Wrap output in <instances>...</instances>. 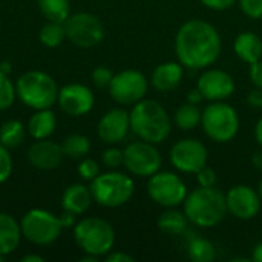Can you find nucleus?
<instances>
[{
    "mask_svg": "<svg viewBox=\"0 0 262 262\" xmlns=\"http://www.w3.org/2000/svg\"><path fill=\"white\" fill-rule=\"evenodd\" d=\"M175 51L183 66L204 69L221 54V37L213 25L204 20H189L177 32Z\"/></svg>",
    "mask_w": 262,
    "mask_h": 262,
    "instance_id": "nucleus-1",
    "label": "nucleus"
},
{
    "mask_svg": "<svg viewBox=\"0 0 262 262\" xmlns=\"http://www.w3.org/2000/svg\"><path fill=\"white\" fill-rule=\"evenodd\" d=\"M184 213L189 223L198 227H213L220 224L227 213L226 196L221 190L213 187H203L192 190L184 200Z\"/></svg>",
    "mask_w": 262,
    "mask_h": 262,
    "instance_id": "nucleus-2",
    "label": "nucleus"
},
{
    "mask_svg": "<svg viewBox=\"0 0 262 262\" xmlns=\"http://www.w3.org/2000/svg\"><path fill=\"white\" fill-rule=\"evenodd\" d=\"M130 129L141 140L158 144L170 134V118L166 109L155 100H140L130 114Z\"/></svg>",
    "mask_w": 262,
    "mask_h": 262,
    "instance_id": "nucleus-3",
    "label": "nucleus"
},
{
    "mask_svg": "<svg viewBox=\"0 0 262 262\" xmlns=\"http://www.w3.org/2000/svg\"><path fill=\"white\" fill-rule=\"evenodd\" d=\"M17 97L31 109H51L58 98L55 80L41 71H28L15 83Z\"/></svg>",
    "mask_w": 262,
    "mask_h": 262,
    "instance_id": "nucleus-4",
    "label": "nucleus"
},
{
    "mask_svg": "<svg viewBox=\"0 0 262 262\" xmlns=\"http://www.w3.org/2000/svg\"><path fill=\"white\" fill-rule=\"evenodd\" d=\"M74 238L86 255L100 258L112 250L115 244V230L107 221L91 216L74 226Z\"/></svg>",
    "mask_w": 262,
    "mask_h": 262,
    "instance_id": "nucleus-5",
    "label": "nucleus"
},
{
    "mask_svg": "<svg viewBox=\"0 0 262 262\" xmlns=\"http://www.w3.org/2000/svg\"><path fill=\"white\" fill-rule=\"evenodd\" d=\"M135 190L134 180L121 172L100 173L91 181V192L94 201L103 207H120L126 204Z\"/></svg>",
    "mask_w": 262,
    "mask_h": 262,
    "instance_id": "nucleus-6",
    "label": "nucleus"
},
{
    "mask_svg": "<svg viewBox=\"0 0 262 262\" xmlns=\"http://www.w3.org/2000/svg\"><path fill=\"white\" fill-rule=\"evenodd\" d=\"M201 124L206 135L216 143H227L233 140L239 130L236 111L223 101H213L203 111Z\"/></svg>",
    "mask_w": 262,
    "mask_h": 262,
    "instance_id": "nucleus-7",
    "label": "nucleus"
},
{
    "mask_svg": "<svg viewBox=\"0 0 262 262\" xmlns=\"http://www.w3.org/2000/svg\"><path fill=\"white\" fill-rule=\"evenodd\" d=\"M23 238L35 246H49L57 241L63 230L60 216L45 209H31L20 221Z\"/></svg>",
    "mask_w": 262,
    "mask_h": 262,
    "instance_id": "nucleus-8",
    "label": "nucleus"
},
{
    "mask_svg": "<svg viewBox=\"0 0 262 262\" xmlns=\"http://www.w3.org/2000/svg\"><path fill=\"white\" fill-rule=\"evenodd\" d=\"M66 38L78 48L97 46L104 38V26L98 17L91 12H77L63 23Z\"/></svg>",
    "mask_w": 262,
    "mask_h": 262,
    "instance_id": "nucleus-9",
    "label": "nucleus"
},
{
    "mask_svg": "<svg viewBox=\"0 0 262 262\" xmlns=\"http://www.w3.org/2000/svg\"><path fill=\"white\" fill-rule=\"evenodd\" d=\"M147 193L157 204L163 207H177L184 203L187 189L184 181L172 172H157L147 183Z\"/></svg>",
    "mask_w": 262,
    "mask_h": 262,
    "instance_id": "nucleus-10",
    "label": "nucleus"
},
{
    "mask_svg": "<svg viewBox=\"0 0 262 262\" xmlns=\"http://www.w3.org/2000/svg\"><path fill=\"white\" fill-rule=\"evenodd\" d=\"M124 166L126 169L137 177H152L160 170L161 155L158 149L147 141L130 143L124 150Z\"/></svg>",
    "mask_w": 262,
    "mask_h": 262,
    "instance_id": "nucleus-11",
    "label": "nucleus"
},
{
    "mask_svg": "<svg viewBox=\"0 0 262 262\" xmlns=\"http://www.w3.org/2000/svg\"><path fill=\"white\" fill-rule=\"evenodd\" d=\"M147 86V78L141 72L127 69L114 75L109 84V94L120 104H135L144 98Z\"/></svg>",
    "mask_w": 262,
    "mask_h": 262,
    "instance_id": "nucleus-12",
    "label": "nucleus"
},
{
    "mask_svg": "<svg viewBox=\"0 0 262 262\" xmlns=\"http://www.w3.org/2000/svg\"><path fill=\"white\" fill-rule=\"evenodd\" d=\"M170 163L184 173H196L207 164V149L195 138H184L170 149Z\"/></svg>",
    "mask_w": 262,
    "mask_h": 262,
    "instance_id": "nucleus-13",
    "label": "nucleus"
},
{
    "mask_svg": "<svg viewBox=\"0 0 262 262\" xmlns=\"http://www.w3.org/2000/svg\"><path fill=\"white\" fill-rule=\"evenodd\" d=\"M94 101H95L94 92L88 86L78 83H71L63 86L58 91V98H57L60 109L71 117L86 115L94 107Z\"/></svg>",
    "mask_w": 262,
    "mask_h": 262,
    "instance_id": "nucleus-14",
    "label": "nucleus"
},
{
    "mask_svg": "<svg viewBox=\"0 0 262 262\" xmlns=\"http://www.w3.org/2000/svg\"><path fill=\"white\" fill-rule=\"evenodd\" d=\"M227 212L239 220H252L261 210V198L249 186H235L226 195Z\"/></svg>",
    "mask_w": 262,
    "mask_h": 262,
    "instance_id": "nucleus-15",
    "label": "nucleus"
},
{
    "mask_svg": "<svg viewBox=\"0 0 262 262\" xmlns=\"http://www.w3.org/2000/svg\"><path fill=\"white\" fill-rule=\"evenodd\" d=\"M198 89L204 100L223 101L235 91V81L230 74L221 69L206 71L198 80Z\"/></svg>",
    "mask_w": 262,
    "mask_h": 262,
    "instance_id": "nucleus-16",
    "label": "nucleus"
},
{
    "mask_svg": "<svg viewBox=\"0 0 262 262\" xmlns=\"http://www.w3.org/2000/svg\"><path fill=\"white\" fill-rule=\"evenodd\" d=\"M129 129V114L124 109H111L101 117L97 127V134L101 141L107 144H117L126 138Z\"/></svg>",
    "mask_w": 262,
    "mask_h": 262,
    "instance_id": "nucleus-17",
    "label": "nucleus"
},
{
    "mask_svg": "<svg viewBox=\"0 0 262 262\" xmlns=\"http://www.w3.org/2000/svg\"><path fill=\"white\" fill-rule=\"evenodd\" d=\"M64 152L61 144L49 141L48 138L35 141L28 149V161L32 167L40 170H54L63 161Z\"/></svg>",
    "mask_w": 262,
    "mask_h": 262,
    "instance_id": "nucleus-18",
    "label": "nucleus"
},
{
    "mask_svg": "<svg viewBox=\"0 0 262 262\" xmlns=\"http://www.w3.org/2000/svg\"><path fill=\"white\" fill-rule=\"evenodd\" d=\"M183 81V68L175 61L158 64L152 72V86L160 92H172Z\"/></svg>",
    "mask_w": 262,
    "mask_h": 262,
    "instance_id": "nucleus-19",
    "label": "nucleus"
},
{
    "mask_svg": "<svg viewBox=\"0 0 262 262\" xmlns=\"http://www.w3.org/2000/svg\"><path fill=\"white\" fill-rule=\"evenodd\" d=\"M92 201H94V196H92L91 187H86L84 184H72L61 195L63 210L71 212L74 215L84 213L91 207Z\"/></svg>",
    "mask_w": 262,
    "mask_h": 262,
    "instance_id": "nucleus-20",
    "label": "nucleus"
},
{
    "mask_svg": "<svg viewBox=\"0 0 262 262\" xmlns=\"http://www.w3.org/2000/svg\"><path fill=\"white\" fill-rule=\"evenodd\" d=\"M20 223H17L11 215L0 212V253L8 256L17 250L21 241Z\"/></svg>",
    "mask_w": 262,
    "mask_h": 262,
    "instance_id": "nucleus-21",
    "label": "nucleus"
},
{
    "mask_svg": "<svg viewBox=\"0 0 262 262\" xmlns=\"http://www.w3.org/2000/svg\"><path fill=\"white\" fill-rule=\"evenodd\" d=\"M233 48L236 55L249 64L262 58V40L253 32H241L235 38Z\"/></svg>",
    "mask_w": 262,
    "mask_h": 262,
    "instance_id": "nucleus-22",
    "label": "nucleus"
},
{
    "mask_svg": "<svg viewBox=\"0 0 262 262\" xmlns=\"http://www.w3.org/2000/svg\"><path fill=\"white\" fill-rule=\"evenodd\" d=\"M57 126L55 114L51 109H40L35 111V114L28 121V132L35 140H45L49 138Z\"/></svg>",
    "mask_w": 262,
    "mask_h": 262,
    "instance_id": "nucleus-23",
    "label": "nucleus"
},
{
    "mask_svg": "<svg viewBox=\"0 0 262 262\" xmlns=\"http://www.w3.org/2000/svg\"><path fill=\"white\" fill-rule=\"evenodd\" d=\"M187 223H189V220H187L186 213H181L178 210H166L158 218L160 230L167 235H173V236L184 233L187 229Z\"/></svg>",
    "mask_w": 262,
    "mask_h": 262,
    "instance_id": "nucleus-24",
    "label": "nucleus"
},
{
    "mask_svg": "<svg viewBox=\"0 0 262 262\" xmlns=\"http://www.w3.org/2000/svg\"><path fill=\"white\" fill-rule=\"evenodd\" d=\"M40 12L49 21L64 23L71 15V3L69 0H37Z\"/></svg>",
    "mask_w": 262,
    "mask_h": 262,
    "instance_id": "nucleus-25",
    "label": "nucleus"
},
{
    "mask_svg": "<svg viewBox=\"0 0 262 262\" xmlns=\"http://www.w3.org/2000/svg\"><path fill=\"white\" fill-rule=\"evenodd\" d=\"M25 126L18 120H8L0 127V144L6 149H17L25 141Z\"/></svg>",
    "mask_w": 262,
    "mask_h": 262,
    "instance_id": "nucleus-26",
    "label": "nucleus"
},
{
    "mask_svg": "<svg viewBox=\"0 0 262 262\" xmlns=\"http://www.w3.org/2000/svg\"><path fill=\"white\" fill-rule=\"evenodd\" d=\"M201 117H203V112H201V109L196 104L186 103V104H183V106H180L177 109L173 121H175V124L180 129L192 130V129H195L201 123Z\"/></svg>",
    "mask_w": 262,
    "mask_h": 262,
    "instance_id": "nucleus-27",
    "label": "nucleus"
},
{
    "mask_svg": "<svg viewBox=\"0 0 262 262\" xmlns=\"http://www.w3.org/2000/svg\"><path fill=\"white\" fill-rule=\"evenodd\" d=\"M61 149L64 152V157H69V158H84L89 150H91V141L88 137L84 135H80V134H72V135H68L63 143H61Z\"/></svg>",
    "mask_w": 262,
    "mask_h": 262,
    "instance_id": "nucleus-28",
    "label": "nucleus"
},
{
    "mask_svg": "<svg viewBox=\"0 0 262 262\" xmlns=\"http://www.w3.org/2000/svg\"><path fill=\"white\" fill-rule=\"evenodd\" d=\"M187 253H189V258L193 262H210L216 256L213 244L210 241H207L204 238H198V236H195L189 241Z\"/></svg>",
    "mask_w": 262,
    "mask_h": 262,
    "instance_id": "nucleus-29",
    "label": "nucleus"
},
{
    "mask_svg": "<svg viewBox=\"0 0 262 262\" xmlns=\"http://www.w3.org/2000/svg\"><path fill=\"white\" fill-rule=\"evenodd\" d=\"M38 38L41 41L43 46L46 48H57L63 43V40L66 38V32H64V26L63 23L58 21H49L46 25L41 26L40 32H38Z\"/></svg>",
    "mask_w": 262,
    "mask_h": 262,
    "instance_id": "nucleus-30",
    "label": "nucleus"
},
{
    "mask_svg": "<svg viewBox=\"0 0 262 262\" xmlns=\"http://www.w3.org/2000/svg\"><path fill=\"white\" fill-rule=\"evenodd\" d=\"M17 97L15 84L8 78V75L0 72V111H5L14 104V100Z\"/></svg>",
    "mask_w": 262,
    "mask_h": 262,
    "instance_id": "nucleus-31",
    "label": "nucleus"
},
{
    "mask_svg": "<svg viewBox=\"0 0 262 262\" xmlns=\"http://www.w3.org/2000/svg\"><path fill=\"white\" fill-rule=\"evenodd\" d=\"M78 175L84 180V181H92L100 175V166L97 164V161L91 160V158H84L78 167H77Z\"/></svg>",
    "mask_w": 262,
    "mask_h": 262,
    "instance_id": "nucleus-32",
    "label": "nucleus"
},
{
    "mask_svg": "<svg viewBox=\"0 0 262 262\" xmlns=\"http://www.w3.org/2000/svg\"><path fill=\"white\" fill-rule=\"evenodd\" d=\"M101 161L109 169H117L124 163V152L117 147H109L103 152Z\"/></svg>",
    "mask_w": 262,
    "mask_h": 262,
    "instance_id": "nucleus-33",
    "label": "nucleus"
},
{
    "mask_svg": "<svg viewBox=\"0 0 262 262\" xmlns=\"http://www.w3.org/2000/svg\"><path fill=\"white\" fill-rule=\"evenodd\" d=\"M12 173V158L9 149L0 144V184L5 183Z\"/></svg>",
    "mask_w": 262,
    "mask_h": 262,
    "instance_id": "nucleus-34",
    "label": "nucleus"
},
{
    "mask_svg": "<svg viewBox=\"0 0 262 262\" xmlns=\"http://www.w3.org/2000/svg\"><path fill=\"white\" fill-rule=\"evenodd\" d=\"M112 78H114V74L106 66H98L92 71V81L97 88H109Z\"/></svg>",
    "mask_w": 262,
    "mask_h": 262,
    "instance_id": "nucleus-35",
    "label": "nucleus"
},
{
    "mask_svg": "<svg viewBox=\"0 0 262 262\" xmlns=\"http://www.w3.org/2000/svg\"><path fill=\"white\" fill-rule=\"evenodd\" d=\"M243 12L250 18H262V0H239Z\"/></svg>",
    "mask_w": 262,
    "mask_h": 262,
    "instance_id": "nucleus-36",
    "label": "nucleus"
},
{
    "mask_svg": "<svg viewBox=\"0 0 262 262\" xmlns=\"http://www.w3.org/2000/svg\"><path fill=\"white\" fill-rule=\"evenodd\" d=\"M196 180H198V184L203 187H213L216 183V173L213 169L204 166L201 170L196 172Z\"/></svg>",
    "mask_w": 262,
    "mask_h": 262,
    "instance_id": "nucleus-37",
    "label": "nucleus"
},
{
    "mask_svg": "<svg viewBox=\"0 0 262 262\" xmlns=\"http://www.w3.org/2000/svg\"><path fill=\"white\" fill-rule=\"evenodd\" d=\"M250 80L255 84V88L262 89V60H258L250 64Z\"/></svg>",
    "mask_w": 262,
    "mask_h": 262,
    "instance_id": "nucleus-38",
    "label": "nucleus"
},
{
    "mask_svg": "<svg viewBox=\"0 0 262 262\" xmlns=\"http://www.w3.org/2000/svg\"><path fill=\"white\" fill-rule=\"evenodd\" d=\"M203 5H206L207 8L210 9H215V11H224V9H229L232 8L236 0H201Z\"/></svg>",
    "mask_w": 262,
    "mask_h": 262,
    "instance_id": "nucleus-39",
    "label": "nucleus"
},
{
    "mask_svg": "<svg viewBox=\"0 0 262 262\" xmlns=\"http://www.w3.org/2000/svg\"><path fill=\"white\" fill-rule=\"evenodd\" d=\"M247 103L256 109H262V89L261 88H255L250 91V94L247 95Z\"/></svg>",
    "mask_w": 262,
    "mask_h": 262,
    "instance_id": "nucleus-40",
    "label": "nucleus"
},
{
    "mask_svg": "<svg viewBox=\"0 0 262 262\" xmlns=\"http://www.w3.org/2000/svg\"><path fill=\"white\" fill-rule=\"evenodd\" d=\"M106 262H134V258L124 252H114L106 256Z\"/></svg>",
    "mask_w": 262,
    "mask_h": 262,
    "instance_id": "nucleus-41",
    "label": "nucleus"
},
{
    "mask_svg": "<svg viewBox=\"0 0 262 262\" xmlns=\"http://www.w3.org/2000/svg\"><path fill=\"white\" fill-rule=\"evenodd\" d=\"M61 224H63V229H71L72 226H75V215L71 213V212H64L61 216Z\"/></svg>",
    "mask_w": 262,
    "mask_h": 262,
    "instance_id": "nucleus-42",
    "label": "nucleus"
},
{
    "mask_svg": "<svg viewBox=\"0 0 262 262\" xmlns=\"http://www.w3.org/2000/svg\"><path fill=\"white\" fill-rule=\"evenodd\" d=\"M187 100H189V103L198 104V103H200L201 100H204V98H203V95H201L200 89L196 88V89H193V91H190V92L187 94Z\"/></svg>",
    "mask_w": 262,
    "mask_h": 262,
    "instance_id": "nucleus-43",
    "label": "nucleus"
},
{
    "mask_svg": "<svg viewBox=\"0 0 262 262\" xmlns=\"http://www.w3.org/2000/svg\"><path fill=\"white\" fill-rule=\"evenodd\" d=\"M255 138H256L258 144L262 146V118H259V121L256 123V127H255Z\"/></svg>",
    "mask_w": 262,
    "mask_h": 262,
    "instance_id": "nucleus-44",
    "label": "nucleus"
},
{
    "mask_svg": "<svg viewBox=\"0 0 262 262\" xmlns=\"http://www.w3.org/2000/svg\"><path fill=\"white\" fill-rule=\"evenodd\" d=\"M11 71H12V66H11V63H9V61H2V63H0V72H2V74L9 75V74H11Z\"/></svg>",
    "mask_w": 262,
    "mask_h": 262,
    "instance_id": "nucleus-45",
    "label": "nucleus"
},
{
    "mask_svg": "<svg viewBox=\"0 0 262 262\" xmlns=\"http://www.w3.org/2000/svg\"><path fill=\"white\" fill-rule=\"evenodd\" d=\"M253 261L256 262H262V243L258 244L253 250Z\"/></svg>",
    "mask_w": 262,
    "mask_h": 262,
    "instance_id": "nucleus-46",
    "label": "nucleus"
},
{
    "mask_svg": "<svg viewBox=\"0 0 262 262\" xmlns=\"http://www.w3.org/2000/svg\"><path fill=\"white\" fill-rule=\"evenodd\" d=\"M45 259L38 255H28V256H23L21 262H43Z\"/></svg>",
    "mask_w": 262,
    "mask_h": 262,
    "instance_id": "nucleus-47",
    "label": "nucleus"
},
{
    "mask_svg": "<svg viewBox=\"0 0 262 262\" xmlns=\"http://www.w3.org/2000/svg\"><path fill=\"white\" fill-rule=\"evenodd\" d=\"M255 164H256V166H258V167L262 170V154L261 155H256V157H255Z\"/></svg>",
    "mask_w": 262,
    "mask_h": 262,
    "instance_id": "nucleus-48",
    "label": "nucleus"
},
{
    "mask_svg": "<svg viewBox=\"0 0 262 262\" xmlns=\"http://www.w3.org/2000/svg\"><path fill=\"white\" fill-rule=\"evenodd\" d=\"M258 195H259V198H261L262 201V180L259 181V184H258Z\"/></svg>",
    "mask_w": 262,
    "mask_h": 262,
    "instance_id": "nucleus-49",
    "label": "nucleus"
},
{
    "mask_svg": "<svg viewBox=\"0 0 262 262\" xmlns=\"http://www.w3.org/2000/svg\"><path fill=\"white\" fill-rule=\"evenodd\" d=\"M5 259H6V256H5V255H2V253H0V262H3V261H5Z\"/></svg>",
    "mask_w": 262,
    "mask_h": 262,
    "instance_id": "nucleus-50",
    "label": "nucleus"
}]
</instances>
